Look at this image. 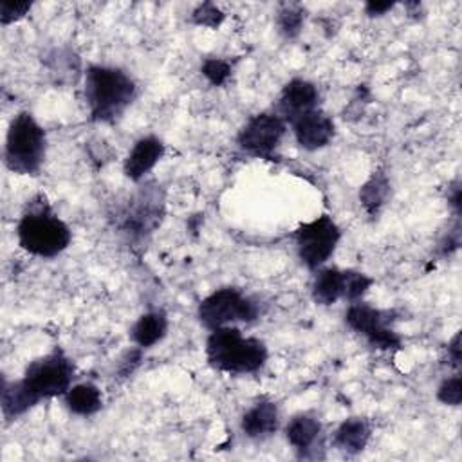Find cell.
<instances>
[{"label": "cell", "instance_id": "obj_21", "mask_svg": "<svg viewBox=\"0 0 462 462\" xmlns=\"http://www.w3.org/2000/svg\"><path fill=\"white\" fill-rule=\"evenodd\" d=\"M390 195V179L383 170H375L359 189V202L368 217H377Z\"/></svg>", "mask_w": 462, "mask_h": 462}, {"label": "cell", "instance_id": "obj_20", "mask_svg": "<svg viewBox=\"0 0 462 462\" xmlns=\"http://www.w3.org/2000/svg\"><path fill=\"white\" fill-rule=\"evenodd\" d=\"M65 406L70 413L79 417H88L97 413L103 408V393L99 386L94 383H78L69 388V392L63 395Z\"/></svg>", "mask_w": 462, "mask_h": 462}, {"label": "cell", "instance_id": "obj_19", "mask_svg": "<svg viewBox=\"0 0 462 462\" xmlns=\"http://www.w3.org/2000/svg\"><path fill=\"white\" fill-rule=\"evenodd\" d=\"M310 294L314 303L328 307L343 300V269L339 267H319L312 285Z\"/></svg>", "mask_w": 462, "mask_h": 462}, {"label": "cell", "instance_id": "obj_10", "mask_svg": "<svg viewBox=\"0 0 462 462\" xmlns=\"http://www.w3.org/2000/svg\"><path fill=\"white\" fill-rule=\"evenodd\" d=\"M287 126L289 125L274 110L258 112L251 116L238 130L236 144L245 153L256 157H271L280 146Z\"/></svg>", "mask_w": 462, "mask_h": 462}, {"label": "cell", "instance_id": "obj_6", "mask_svg": "<svg viewBox=\"0 0 462 462\" xmlns=\"http://www.w3.org/2000/svg\"><path fill=\"white\" fill-rule=\"evenodd\" d=\"M76 366L60 348L31 361L22 375L25 386L40 399L63 397L72 386Z\"/></svg>", "mask_w": 462, "mask_h": 462}, {"label": "cell", "instance_id": "obj_17", "mask_svg": "<svg viewBox=\"0 0 462 462\" xmlns=\"http://www.w3.org/2000/svg\"><path fill=\"white\" fill-rule=\"evenodd\" d=\"M40 402V399L25 386V383L20 379L9 381L2 379V390H0V406L5 419H18L25 415L31 408H34Z\"/></svg>", "mask_w": 462, "mask_h": 462}, {"label": "cell", "instance_id": "obj_30", "mask_svg": "<svg viewBox=\"0 0 462 462\" xmlns=\"http://www.w3.org/2000/svg\"><path fill=\"white\" fill-rule=\"evenodd\" d=\"M448 204L453 209L455 217H460L462 211V189H460V180H453L448 188Z\"/></svg>", "mask_w": 462, "mask_h": 462}, {"label": "cell", "instance_id": "obj_18", "mask_svg": "<svg viewBox=\"0 0 462 462\" xmlns=\"http://www.w3.org/2000/svg\"><path fill=\"white\" fill-rule=\"evenodd\" d=\"M168 332V316L164 310H150L137 318L130 328V337L135 346L146 350L164 339Z\"/></svg>", "mask_w": 462, "mask_h": 462}, {"label": "cell", "instance_id": "obj_7", "mask_svg": "<svg viewBox=\"0 0 462 462\" xmlns=\"http://www.w3.org/2000/svg\"><path fill=\"white\" fill-rule=\"evenodd\" d=\"M292 238L301 263L310 271H318L334 254L341 240V229L332 217L321 215L300 224L294 229Z\"/></svg>", "mask_w": 462, "mask_h": 462}, {"label": "cell", "instance_id": "obj_14", "mask_svg": "<svg viewBox=\"0 0 462 462\" xmlns=\"http://www.w3.org/2000/svg\"><path fill=\"white\" fill-rule=\"evenodd\" d=\"M166 146L157 135H143L137 139L125 157L123 173L132 182H141L155 164L164 157Z\"/></svg>", "mask_w": 462, "mask_h": 462}, {"label": "cell", "instance_id": "obj_1", "mask_svg": "<svg viewBox=\"0 0 462 462\" xmlns=\"http://www.w3.org/2000/svg\"><path fill=\"white\" fill-rule=\"evenodd\" d=\"M83 96L94 123H114L137 97V83L119 67L94 63L85 70Z\"/></svg>", "mask_w": 462, "mask_h": 462}, {"label": "cell", "instance_id": "obj_4", "mask_svg": "<svg viewBox=\"0 0 462 462\" xmlns=\"http://www.w3.org/2000/svg\"><path fill=\"white\" fill-rule=\"evenodd\" d=\"M47 155V134L29 110L18 112L7 128L5 168L16 175H38Z\"/></svg>", "mask_w": 462, "mask_h": 462}, {"label": "cell", "instance_id": "obj_12", "mask_svg": "<svg viewBox=\"0 0 462 462\" xmlns=\"http://www.w3.org/2000/svg\"><path fill=\"white\" fill-rule=\"evenodd\" d=\"M318 105H319V90H318V87L312 81L305 79V78H292L282 88V92H280L273 110L287 125H291L292 121H296L303 114L319 108Z\"/></svg>", "mask_w": 462, "mask_h": 462}, {"label": "cell", "instance_id": "obj_8", "mask_svg": "<svg viewBox=\"0 0 462 462\" xmlns=\"http://www.w3.org/2000/svg\"><path fill=\"white\" fill-rule=\"evenodd\" d=\"M157 184H144L117 215V227L132 240H146L161 224L164 197Z\"/></svg>", "mask_w": 462, "mask_h": 462}, {"label": "cell", "instance_id": "obj_13", "mask_svg": "<svg viewBox=\"0 0 462 462\" xmlns=\"http://www.w3.org/2000/svg\"><path fill=\"white\" fill-rule=\"evenodd\" d=\"M292 135L300 148L316 152L325 148L336 135V125L332 117L321 108L310 110L291 123Z\"/></svg>", "mask_w": 462, "mask_h": 462}, {"label": "cell", "instance_id": "obj_29", "mask_svg": "<svg viewBox=\"0 0 462 462\" xmlns=\"http://www.w3.org/2000/svg\"><path fill=\"white\" fill-rule=\"evenodd\" d=\"M141 356H143V348H139V346H135V348L128 350V352L121 357V363H119V374H121L123 377L130 375V374L135 370V366L141 363Z\"/></svg>", "mask_w": 462, "mask_h": 462}, {"label": "cell", "instance_id": "obj_22", "mask_svg": "<svg viewBox=\"0 0 462 462\" xmlns=\"http://www.w3.org/2000/svg\"><path fill=\"white\" fill-rule=\"evenodd\" d=\"M303 22H305V14H303V7L301 5H298V4H283L278 9L276 27H278V32L285 40H294L301 32Z\"/></svg>", "mask_w": 462, "mask_h": 462}, {"label": "cell", "instance_id": "obj_28", "mask_svg": "<svg viewBox=\"0 0 462 462\" xmlns=\"http://www.w3.org/2000/svg\"><path fill=\"white\" fill-rule=\"evenodd\" d=\"M458 245H460V218H457L455 226L444 235V238L439 244V249L444 256H449L458 249Z\"/></svg>", "mask_w": 462, "mask_h": 462}, {"label": "cell", "instance_id": "obj_24", "mask_svg": "<svg viewBox=\"0 0 462 462\" xmlns=\"http://www.w3.org/2000/svg\"><path fill=\"white\" fill-rule=\"evenodd\" d=\"M233 67L227 60L224 58H206L200 65V74L208 79L209 85L213 87H222L227 83L231 78Z\"/></svg>", "mask_w": 462, "mask_h": 462}, {"label": "cell", "instance_id": "obj_9", "mask_svg": "<svg viewBox=\"0 0 462 462\" xmlns=\"http://www.w3.org/2000/svg\"><path fill=\"white\" fill-rule=\"evenodd\" d=\"M395 312L388 309H377L363 300L348 303L345 312V323L357 334H361L370 346L379 350L401 348L402 339L393 330Z\"/></svg>", "mask_w": 462, "mask_h": 462}, {"label": "cell", "instance_id": "obj_32", "mask_svg": "<svg viewBox=\"0 0 462 462\" xmlns=\"http://www.w3.org/2000/svg\"><path fill=\"white\" fill-rule=\"evenodd\" d=\"M393 2H366L365 4V13L368 14V16H383V14H386L388 11H392L393 9Z\"/></svg>", "mask_w": 462, "mask_h": 462}, {"label": "cell", "instance_id": "obj_2", "mask_svg": "<svg viewBox=\"0 0 462 462\" xmlns=\"http://www.w3.org/2000/svg\"><path fill=\"white\" fill-rule=\"evenodd\" d=\"M267 345L253 336H244L236 325L209 330L206 359L209 366L226 374H254L267 363Z\"/></svg>", "mask_w": 462, "mask_h": 462}, {"label": "cell", "instance_id": "obj_25", "mask_svg": "<svg viewBox=\"0 0 462 462\" xmlns=\"http://www.w3.org/2000/svg\"><path fill=\"white\" fill-rule=\"evenodd\" d=\"M226 14L224 11L213 4V2H204V4H199L193 13H191V22L199 27H209V29H217L220 27V23L224 22Z\"/></svg>", "mask_w": 462, "mask_h": 462}, {"label": "cell", "instance_id": "obj_15", "mask_svg": "<svg viewBox=\"0 0 462 462\" xmlns=\"http://www.w3.org/2000/svg\"><path fill=\"white\" fill-rule=\"evenodd\" d=\"M280 428V410L276 402L269 399H260L254 404H251L242 419H240V430L242 433L251 440H265L273 437Z\"/></svg>", "mask_w": 462, "mask_h": 462}, {"label": "cell", "instance_id": "obj_3", "mask_svg": "<svg viewBox=\"0 0 462 462\" xmlns=\"http://www.w3.org/2000/svg\"><path fill=\"white\" fill-rule=\"evenodd\" d=\"M18 245L29 254L40 258H54L61 254L72 242V231L52 208L40 197L31 202L16 226Z\"/></svg>", "mask_w": 462, "mask_h": 462}, {"label": "cell", "instance_id": "obj_5", "mask_svg": "<svg viewBox=\"0 0 462 462\" xmlns=\"http://www.w3.org/2000/svg\"><path fill=\"white\" fill-rule=\"evenodd\" d=\"M260 316V300L238 287H220L208 294L197 307V318L208 330L235 323H253Z\"/></svg>", "mask_w": 462, "mask_h": 462}, {"label": "cell", "instance_id": "obj_27", "mask_svg": "<svg viewBox=\"0 0 462 462\" xmlns=\"http://www.w3.org/2000/svg\"><path fill=\"white\" fill-rule=\"evenodd\" d=\"M32 7V2H9L2 0L0 2V23L9 25L20 18H23Z\"/></svg>", "mask_w": 462, "mask_h": 462}, {"label": "cell", "instance_id": "obj_26", "mask_svg": "<svg viewBox=\"0 0 462 462\" xmlns=\"http://www.w3.org/2000/svg\"><path fill=\"white\" fill-rule=\"evenodd\" d=\"M437 399H439V402H442L446 406H460V402H462V377H460V374H453L451 377H446L439 384Z\"/></svg>", "mask_w": 462, "mask_h": 462}, {"label": "cell", "instance_id": "obj_23", "mask_svg": "<svg viewBox=\"0 0 462 462\" xmlns=\"http://www.w3.org/2000/svg\"><path fill=\"white\" fill-rule=\"evenodd\" d=\"M374 285V278L356 269H343V300L348 303L359 301Z\"/></svg>", "mask_w": 462, "mask_h": 462}, {"label": "cell", "instance_id": "obj_11", "mask_svg": "<svg viewBox=\"0 0 462 462\" xmlns=\"http://www.w3.org/2000/svg\"><path fill=\"white\" fill-rule=\"evenodd\" d=\"M285 440L294 449L298 458L303 460H316L323 458L325 455L319 453L323 448L321 435H323V424L319 417L314 411H298L294 413L285 428Z\"/></svg>", "mask_w": 462, "mask_h": 462}, {"label": "cell", "instance_id": "obj_31", "mask_svg": "<svg viewBox=\"0 0 462 462\" xmlns=\"http://www.w3.org/2000/svg\"><path fill=\"white\" fill-rule=\"evenodd\" d=\"M460 359H462V350H460V330L451 337V341L448 343V361L451 366L458 368L460 366Z\"/></svg>", "mask_w": 462, "mask_h": 462}, {"label": "cell", "instance_id": "obj_16", "mask_svg": "<svg viewBox=\"0 0 462 462\" xmlns=\"http://www.w3.org/2000/svg\"><path fill=\"white\" fill-rule=\"evenodd\" d=\"M372 439V426L365 417H348L332 433V446L343 455H359Z\"/></svg>", "mask_w": 462, "mask_h": 462}]
</instances>
